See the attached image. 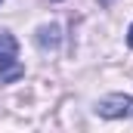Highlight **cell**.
<instances>
[{"label":"cell","instance_id":"obj_1","mask_svg":"<svg viewBox=\"0 0 133 133\" xmlns=\"http://www.w3.org/2000/svg\"><path fill=\"white\" fill-rule=\"evenodd\" d=\"M16 53H19L16 37L9 31H0V84H12V81H19L25 74V68L16 59Z\"/></svg>","mask_w":133,"mask_h":133},{"label":"cell","instance_id":"obj_2","mask_svg":"<svg viewBox=\"0 0 133 133\" xmlns=\"http://www.w3.org/2000/svg\"><path fill=\"white\" fill-rule=\"evenodd\" d=\"M130 108H133V96H127V93H111V96H102L96 102L99 118H124Z\"/></svg>","mask_w":133,"mask_h":133},{"label":"cell","instance_id":"obj_3","mask_svg":"<svg viewBox=\"0 0 133 133\" xmlns=\"http://www.w3.org/2000/svg\"><path fill=\"white\" fill-rule=\"evenodd\" d=\"M34 40H37V46H43V50L59 46V25H40Z\"/></svg>","mask_w":133,"mask_h":133},{"label":"cell","instance_id":"obj_4","mask_svg":"<svg viewBox=\"0 0 133 133\" xmlns=\"http://www.w3.org/2000/svg\"><path fill=\"white\" fill-rule=\"evenodd\" d=\"M127 46H133V25H130V31H127Z\"/></svg>","mask_w":133,"mask_h":133},{"label":"cell","instance_id":"obj_5","mask_svg":"<svg viewBox=\"0 0 133 133\" xmlns=\"http://www.w3.org/2000/svg\"><path fill=\"white\" fill-rule=\"evenodd\" d=\"M0 3H3V0H0Z\"/></svg>","mask_w":133,"mask_h":133}]
</instances>
